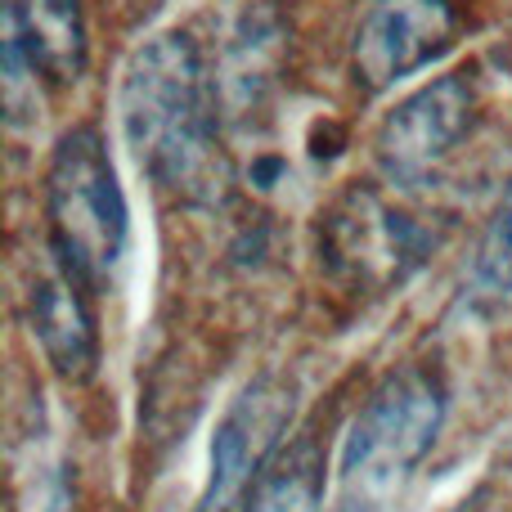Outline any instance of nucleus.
Here are the masks:
<instances>
[{
	"label": "nucleus",
	"mask_w": 512,
	"mask_h": 512,
	"mask_svg": "<svg viewBox=\"0 0 512 512\" xmlns=\"http://www.w3.org/2000/svg\"><path fill=\"white\" fill-rule=\"evenodd\" d=\"M90 288L68 274L59 261L54 270L36 274L32 292H27V310H32V337L41 342V355L59 378H90L99 364V328L95 310H90Z\"/></svg>",
	"instance_id": "obj_7"
},
{
	"label": "nucleus",
	"mask_w": 512,
	"mask_h": 512,
	"mask_svg": "<svg viewBox=\"0 0 512 512\" xmlns=\"http://www.w3.org/2000/svg\"><path fill=\"white\" fill-rule=\"evenodd\" d=\"M445 423V387L432 369H400L364 400L337 459L328 512H396Z\"/></svg>",
	"instance_id": "obj_2"
},
{
	"label": "nucleus",
	"mask_w": 512,
	"mask_h": 512,
	"mask_svg": "<svg viewBox=\"0 0 512 512\" xmlns=\"http://www.w3.org/2000/svg\"><path fill=\"white\" fill-rule=\"evenodd\" d=\"M477 113V86L472 72H445V77L418 86L409 99H400L378 126V162L387 176L418 180L450 158V149L468 135Z\"/></svg>",
	"instance_id": "obj_6"
},
{
	"label": "nucleus",
	"mask_w": 512,
	"mask_h": 512,
	"mask_svg": "<svg viewBox=\"0 0 512 512\" xmlns=\"http://www.w3.org/2000/svg\"><path fill=\"white\" fill-rule=\"evenodd\" d=\"M122 126L162 189L212 203L230 162L216 131V86L189 32H162L135 50L122 77Z\"/></svg>",
	"instance_id": "obj_1"
},
{
	"label": "nucleus",
	"mask_w": 512,
	"mask_h": 512,
	"mask_svg": "<svg viewBox=\"0 0 512 512\" xmlns=\"http://www.w3.org/2000/svg\"><path fill=\"white\" fill-rule=\"evenodd\" d=\"M292 409H297V387L283 373H261L230 400L212 436L198 512H239L248 490L279 454V441L292 427Z\"/></svg>",
	"instance_id": "obj_4"
},
{
	"label": "nucleus",
	"mask_w": 512,
	"mask_h": 512,
	"mask_svg": "<svg viewBox=\"0 0 512 512\" xmlns=\"http://www.w3.org/2000/svg\"><path fill=\"white\" fill-rule=\"evenodd\" d=\"M45 221L54 261L95 292L126 248V198L99 126L59 135L45 171Z\"/></svg>",
	"instance_id": "obj_3"
},
{
	"label": "nucleus",
	"mask_w": 512,
	"mask_h": 512,
	"mask_svg": "<svg viewBox=\"0 0 512 512\" xmlns=\"http://www.w3.org/2000/svg\"><path fill=\"white\" fill-rule=\"evenodd\" d=\"M450 0H373L351 41V72L364 90H387L423 72L454 45Z\"/></svg>",
	"instance_id": "obj_5"
},
{
	"label": "nucleus",
	"mask_w": 512,
	"mask_h": 512,
	"mask_svg": "<svg viewBox=\"0 0 512 512\" xmlns=\"http://www.w3.org/2000/svg\"><path fill=\"white\" fill-rule=\"evenodd\" d=\"M5 32L50 86H77L86 72V18L77 0H5Z\"/></svg>",
	"instance_id": "obj_8"
},
{
	"label": "nucleus",
	"mask_w": 512,
	"mask_h": 512,
	"mask_svg": "<svg viewBox=\"0 0 512 512\" xmlns=\"http://www.w3.org/2000/svg\"><path fill=\"white\" fill-rule=\"evenodd\" d=\"M472 283H477L481 301L512 306V180L504 185V194H499L486 230H481L477 261H472Z\"/></svg>",
	"instance_id": "obj_10"
},
{
	"label": "nucleus",
	"mask_w": 512,
	"mask_h": 512,
	"mask_svg": "<svg viewBox=\"0 0 512 512\" xmlns=\"http://www.w3.org/2000/svg\"><path fill=\"white\" fill-rule=\"evenodd\" d=\"M324 472V445L315 436H301L292 450L274 454L239 512H324Z\"/></svg>",
	"instance_id": "obj_9"
}]
</instances>
